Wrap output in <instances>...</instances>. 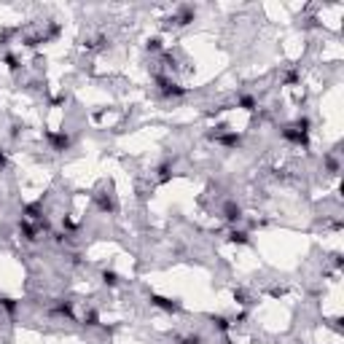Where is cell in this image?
Listing matches in <instances>:
<instances>
[{
  "label": "cell",
  "mask_w": 344,
  "mask_h": 344,
  "mask_svg": "<svg viewBox=\"0 0 344 344\" xmlns=\"http://www.w3.org/2000/svg\"><path fill=\"white\" fill-rule=\"evenodd\" d=\"M43 137L49 140V145H51V151H67V148L73 145V137L67 135V132H51V129H46L43 132Z\"/></svg>",
  "instance_id": "1"
},
{
  "label": "cell",
  "mask_w": 344,
  "mask_h": 344,
  "mask_svg": "<svg viewBox=\"0 0 344 344\" xmlns=\"http://www.w3.org/2000/svg\"><path fill=\"white\" fill-rule=\"evenodd\" d=\"M156 84H159V94L162 97H186L188 94L186 86H177L175 81H170L164 76H156Z\"/></svg>",
  "instance_id": "2"
},
{
  "label": "cell",
  "mask_w": 344,
  "mask_h": 344,
  "mask_svg": "<svg viewBox=\"0 0 344 344\" xmlns=\"http://www.w3.org/2000/svg\"><path fill=\"white\" fill-rule=\"evenodd\" d=\"M148 301H151V307H156V309H164V312H180L183 309V304L177 301V299H167V296H159V293H151L148 296Z\"/></svg>",
  "instance_id": "3"
},
{
  "label": "cell",
  "mask_w": 344,
  "mask_h": 344,
  "mask_svg": "<svg viewBox=\"0 0 344 344\" xmlns=\"http://www.w3.org/2000/svg\"><path fill=\"white\" fill-rule=\"evenodd\" d=\"M280 135H283V140H288V143H293V145H301L304 151H309V135L307 132H299L296 127H285Z\"/></svg>",
  "instance_id": "4"
},
{
  "label": "cell",
  "mask_w": 344,
  "mask_h": 344,
  "mask_svg": "<svg viewBox=\"0 0 344 344\" xmlns=\"http://www.w3.org/2000/svg\"><path fill=\"white\" fill-rule=\"evenodd\" d=\"M223 218L234 226V223L242 221V207H239L237 202H226V204H223Z\"/></svg>",
  "instance_id": "5"
},
{
  "label": "cell",
  "mask_w": 344,
  "mask_h": 344,
  "mask_svg": "<svg viewBox=\"0 0 344 344\" xmlns=\"http://www.w3.org/2000/svg\"><path fill=\"white\" fill-rule=\"evenodd\" d=\"M218 143H221L223 148H231V151H234V148L242 145V135H239V132H231V129H229V132H223V135L218 137Z\"/></svg>",
  "instance_id": "6"
},
{
  "label": "cell",
  "mask_w": 344,
  "mask_h": 344,
  "mask_svg": "<svg viewBox=\"0 0 344 344\" xmlns=\"http://www.w3.org/2000/svg\"><path fill=\"white\" fill-rule=\"evenodd\" d=\"M207 320L213 323V328L218 334H229V331H231V320H229L226 315H207Z\"/></svg>",
  "instance_id": "7"
},
{
  "label": "cell",
  "mask_w": 344,
  "mask_h": 344,
  "mask_svg": "<svg viewBox=\"0 0 344 344\" xmlns=\"http://www.w3.org/2000/svg\"><path fill=\"white\" fill-rule=\"evenodd\" d=\"M194 16H197V11H194V5H183V8H180V14L175 16V25L186 27V25H191V22H194Z\"/></svg>",
  "instance_id": "8"
},
{
  "label": "cell",
  "mask_w": 344,
  "mask_h": 344,
  "mask_svg": "<svg viewBox=\"0 0 344 344\" xmlns=\"http://www.w3.org/2000/svg\"><path fill=\"white\" fill-rule=\"evenodd\" d=\"M51 312L62 315V317H67V320H76V312H73V304L70 301H57L54 307H51Z\"/></svg>",
  "instance_id": "9"
},
{
  "label": "cell",
  "mask_w": 344,
  "mask_h": 344,
  "mask_svg": "<svg viewBox=\"0 0 344 344\" xmlns=\"http://www.w3.org/2000/svg\"><path fill=\"white\" fill-rule=\"evenodd\" d=\"M237 108H242V111L253 113L256 108H258V100H256L253 94H239V97H237Z\"/></svg>",
  "instance_id": "10"
},
{
  "label": "cell",
  "mask_w": 344,
  "mask_h": 344,
  "mask_svg": "<svg viewBox=\"0 0 344 344\" xmlns=\"http://www.w3.org/2000/svg\"><path fill=\"white\" fill-rule=\"evenodd\" d=\"M19 231H22V237H25L27 242H35V239H38V226H32L30 221H22L19 223Z\"/></svg>",
  "instance_id": "11"
},
{
  "label": "cell",
  "mask_w": 344,
  "mask_h": 344,
  "mask_svg": "<svg viewBox=\"0 0 344 344\" xmlns=\"http://www.w3.org/2000/svg\"><path fill=\"white\" fill-rule=\"evenodd\" d=\"M229 242L231 245H250V234L242 231V229H231L229 231Z\"/></svg>",
  "instance_id": "12"
},
{
  "label": "cell",
  "mask_w": 344,
  "mask_h": 344,
  "mask_svg": "<svg viewBox=\"0 0 344 344\" xmlns=\"http://www.w3.org/2000/svg\"><path fill=\"white\" fill-rule=\"evenodd\" d=\"M25 215L30 218V221H41L43 218V207H41V199H38V202H32V204H25Z\"/></svg>",
  "instance_id": "13"
},
{
  "label": "cell",
  "mask_w": 344,
  "mask_h": 344,
  "mask_svg": "<svg viewBox=\"0 0 344 344\" xmlns=\"http://www.w3.org/2000/svg\"><path fill=\"white\" fill-rule=\"evenodd\" d=\"M100 277H102V283H105L108 288H116V285L121 283V277H118V274L113 272V269H102V274H100Z\"/></svg>",
  "instance_id": "14"
},
{
  "label": "cell",
  "mask_w": 344,
  "mask_h": 344,
  "mask_svg": "<svg viewBox=\"0 0 344 344\" xmlns=\"http://www.w3.org/2000/svg\"><path fill=\"white\" fill-rule=\"evenodd\" d=\"M0 309H5L8 315H16V309H19V301L11 299V296H0Z\"/></svg>",
  "instance_id": "15"
},
{
  "label": "cell",
  "mask_w": 344,
  "mask_h": 344,
  "mask_svg": "<svg viewBox=\"0 0 344 344\" xmlns=\"http://www.w3.org/2000/svg\"><path fill=\"white\" fill-rule=\"evenodd\" d=\"M97 204H100L102 213H116V204H113V199L108 197V194H102V197L97 199Z\"/></svg>",
  "instance_id": "16"
},
{
  "label": "cell",
  "mask_w": 344,
  "mask_h": 344,
  "mask_svg": "<svg viewBox=\"0 0 344 344\" xmlns=\"http://www.w3.org/2000/svg\"><path fill=\"white\" fill-rule=\"evenodd\" d=\"M223 132H229V124H226V121H218L215 127L207 132V140H218V137H221Z\"/></svg>",
  "instance_id": "17"
},
{
  "label": "cell",
  "mask_w": 344,
  "mask_h": 344,
  "mask_svg": "<svg viewBox=\"0 0 344 344\" xmlns=\"http://www.w3.org/2000/svg\"><path fill=\"white\" fill-rule=\"evenodd\" d=\"M84 325H89V328L100 325V315H97V309H89V312L84 315Z\"/></svg>",
  "instance_id": "18"
},
{
  "label": "cell",
  "mask_w": 344,
  "mask_h": 344,
  "mask_svg": "<svg viewBox=\"0 0 344 344\" xmlns=\"http://www.w3.org/2000/svg\"><path fill=\"white\" fill-rule=\"evenodd\" d=\"M145 49L151 51V54H159V51H164V43H162V38H148Z\"/></svg>",
  "instance_id": "19"
},
{
  "label": "cell",
  "mask_w": 344,
  "mask_h": 344,
  "mask_svg": "<svg viewBox=\"0 0 344 344\" xmlns=\"http://www.w3.org/2000/svg\"><path fill=\"white\" fill-rule=\"evenodd\" d=\"M177 344H204V339H202L199 334H188V336H183Z\"/></svg>",
  "instance_id": "20"
},
{
  "label": "cell",
  "mask_w": 344,
  "mask_h": 344,
  "mask_svg": "<svg viewBox=\"0 0 344 344\" xmlns=\"http://www.w3.org/2000/svg\"><path fill=\"white\" fill-rule=\"evenodd\" d=\"M62 229H65V234H70V231H76V229H78V223L76 221H73V218H62Z\"/></svg>",
  "instance_id": "21"
},
{
  "label": "cell",
  "mask_w": 344,
  "mask_h": 344,
  "mask_svg": "<svg viewBox=\"0 0 344 344\" xmlns=\"http://www.w3.org/2000/svg\"><path fill=\"white\" fill-rule=\"evenodd\" d=\"M296 129H299V132H307V135H309V129H312V121H309L307 116H301L299 121H296Z\"/></svg>",
  "instance_id": "22"
},
{
  "label": "cell",
  "mask_w": 344,
  "mask_h": 344,
  "mask_svg": "<svg viewBox=\"0 0 344 344\" xmlns=\"http://www.w3.org/2000/svg\"><path fill=\"white\" fill-rule=\"evenodd\" d=\"M325 170H328L331 175H336V172H339V162H336L334 156H325Z\"/></svg>",
  "instance_id": "23"
},
{
  "label": "cell",
  "mask_w": 344,
  "mask_h": 344,
  "mask_svg": "<svg viewBox=\"0 0 344 344\" xmlns=\"http://www.w3.org/2000/svg\"><path fill=\"white\" fill-rule=\"evenodd\" d=\"M5 65H8V70H11V73L19 70V59H16L14 54H5Z\"/></svg>",
  "instance_id": "24"
},
{
  "label": "cell",
  "mask_w": 344,
  "mask_h": 344,
  "mask_svg": "<svg viewBox=\"0 0 344 344\" xmlns=\"http://www.w3.org/2000/svg\"><path fill=\"white\" fill-rule=\"evenodd\" d=\"M285 84H288V86L299 84V73H296V70H288V73H285Z\"/></svg>",
  "instance_id": "25"
},
{
  "label": "cell",
  "mask_w": 344,
  "mask_h": 344,
  "mask_svg": "<svg viewBox=\"0 0 344 344\" xmlns=\"http://www.w3.org/2000/svg\"><path fill=\"white\" fill-rule=\"evenodd\" d=\"M234 299H237V304H242V307H248V304H250L248 296H245L242 290H234Z\"/></svg>",
  "instance_id": "26"
},
{
  "label": "cell",
  "mask_w": 344,
  "mask_h": 344,
  "mask_svg": "<svg viewBox=\"0 0 344 344\" xmlns=\"http://www.w3.org/2000/svg\"><path fill=\"white\" fill-rule=\"evenodd\" d=\"M8 167V156H5V151L0 148V170H5Z\"/></svg>",
  "instance_id": "27"
},
{
  "label": "cell",
  "mask_w": 344,
  "mask_h": 344,
  "mask_svg": "<svg viewBox=\"0 0 344 344\" xmlns=\"http://www.w3.org/2000/svg\"><path fill=\"white\" fill-rule=\"evenodd\" d=\"M65 102V94H57V97H51V105H62Z\"/></svg>",
  "instance_id": "28"
},
{
  "label": "cell",
  "mask_w": 344,
  "mask_h": 344,
  "mask_svg": "<svg viewBox=\"0 0 344 344\" xmlns=\"http://www.w3.org/2000/svg\"><path fill=\"white\" fill-rule=\"evenodd\" d=\"M272 296H274V299H280V296H285V290L283 288H272Z\"/></svg>",
  "instance_id": "29"
},
{
  "label": "cell",
  "mask_w": 344,
  "mask_h": 344,
  "mask_svg": "<svg viewBox=\"0 0 344 344\" xmlns=\"http://www.w3.org/2000/svg\"><path fill=\"white\" fill-rule=\"evenodd\" d=\"M334 263H336V269H342L344 266V258L342 256H334Z\"/></svg>",
  "instance_id": "30"
},
{
  "label": "cell",
  "mask_w": 344,
  "mask_h": 344,
  "mask_svg": "<svg viewBox=\"0 0 344 344\" xmlns=\"http://www.w3.org/2000/svg\"><path fill=\"white\" fill-rule=\"evenodd\" d=\"M0 320H3V315H0Z\"/></svg>",
  "instance_id": "31"
}]
</instances>
